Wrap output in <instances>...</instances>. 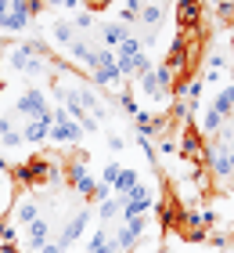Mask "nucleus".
Returning <instances> with one entry per match:
<instances>
[{
    "label": "nucleus",
    "mask_w": 234,
    "mask_h": 253,
    "mask_svg": "<svg viewBox=\"0 0 234 253\" xmlns=\"http://www.w3.org/2000/svg\"><path fill=\"white\" fill-rule=\"evenodd\" d=\"M231 54H234V33H231Z\"/></svg>",
    "instance_id": "obj_1"
}]
</instances>
